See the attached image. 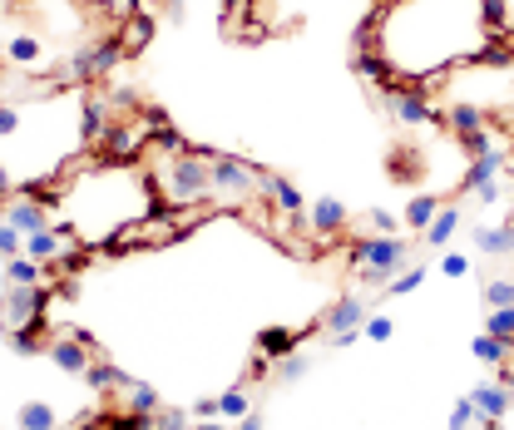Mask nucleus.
<instances>
[{"label":"nucleus","instance_id":"nucleus-39","mask_svg":"<svg viewBox=\"0 0 514 430\" xmlns=\"http://www.w3.org/2000/svg\"><path fill=\"white\" fill-rule=\"evenodd\" d=\"M425 282V267H416V272H406V277H396L391 287H386V297H406V292H416Z\"/></svg>","mask_w":514,"mask_h":430},{"label":"nucleus","instance_id":"nucleus-46","mask_svg":"<svg viewBox=\"0 0 514 430\" xmlns=\"http://www.w3.org/2000/svg\"><path fill=\"white\" fill-rule=\"evenodd\" d=\"M15 129H20V114L0 104V139H5V134H15Z\"/></svg>","mask_w":514,"mask_h":430},{"label":"nucleus","instance_id":"nucleus-17","mask_svg":"<svg viewBox=\"0 0 514 430\" xmlns=\"http://www.w3.org/2000/svg\"><path fill=\"white\" fill-rule=\"evenodd\" d=\"M89 55H94V75H109V70H119L124 60H129V50H124L119 35H109V40H99V45H89Z\"/></svg>","mask_w":514,"mask_h":430},{"label":"nucleus","instance_id":"nucleus-35","mask_svg":"<svg viewBox=\"0 0 514 430\" xmlns=\"http://www.w3.org/2000/svg\"><path fill=\"white\" fill-rule=\"evenodd\" d=\"M485 307H514V282H485Z\"/></svg>","mask_w":514,"mask_h":430},{"label":"nucleus","instance_id":"nucleus-37","mask_svg":"<svg viewBox=\"0 0 514 430\" xmlns=\"http://www.w3.org/2000/svg\"><path fill=\"white\" fill-rule=\"evenodd\" d=\"M109 430H159V425H154V416L124 411V416H109Z\"/></svg>","mask_w":514,"mask_h":430},{"label":"nucleus","instance_id":"nucleus-29","mask_svg":"<svg viewBox=\"0 0 514 430\" xmlns=\"http://www.w3.org/2000/svg\"><path fill=\"white\" fill-rule=\"evenodd\" d=\"M435 213H440V198H411V203H406V223L411 228H430Z\"/></svg>","mask_w":514,"mask_h":430},{"label":"nucleus","instance_id":"nucleus-54","mask_svg":"<svg viewBox=\"0 0 514 430\" xmlns=\"http://www.w3.org/2000/svg\"><path fill=\"white\" fill-rule=\"evenodd\" d=\"M495 381H500V386H505V391L514 396V371H500V376H495Z\"/></svg>","mask_w":514,"mask_h":430},{"label":"nucleus","instance_id":"nucleus-44","mask_svg":"<svg viewBox=\"0 0 514 430\" xmlns=\"http://www.w3.org/2000/svg\"><path fill=\"white\" fill-rule=\"evenodd\" d=\"M0 257H20V233L0 218Z\"/></svg>","mask_w":514,"mask_h":430},{"label":"nucleus","instance_id":"nucleus-34","mask_svg":"<svg viewBox=\"0 0 514 430\" xmlns=\"http://www.w3.org/2000/svg\"><path fill=\"white\" fill-rule=\"evenodd\" d=\"M475 60H480V65H509V60H514V45H509V40L480 45V50H475Z\"/></svg>","mask_w":514,"mask_h":430},{"label":"nucleus","instance_id":"nucleus-19","mask_svg":"<svg viewBox=\"0 0 514 430\" xmlns=\"http://www.w3.org/2000/svg\"><path fill=\"white\" fill-rule=\"evenodd\" d=\"M386 173L396 178V183H411V178H421V149H391V164H386Z\"/></svg>","mask_w":514,"mask_h":430},{"label":"nucleus","instance_id":"nucleus-1","mask_svg":"<svg viewBox=\"0 0 514 430\" xmlns=\"http://www.w3.org/2000/svg\"><path fill=\"white\" fill-rule=\"evenodd\" d=\"M411 257V248L401 243V238H356L351 243V272L361 282H371V287H391L396 267Z\"/></svg>","mask_w":514,"mask_h":430},{"label":"nucleus","instance_id":"nucleus-11","mask_svg":"<svg viewBox=\"0 0 514 430\" xmlns=\"http://www.w3.org/2000/svg\"><path fill=\"white\" fill-rule=\"evenodd\" d=\"M50 361H55L60 371H70V376H85L94 356H89V341L75 337V341H55V346H50Z\"/></svg>","mask_w":514,"mask_h":430},{"label":"nucleus","instance_id":"nucleus-24","mask_svg":"<svg viewBox=\"0 0 514 430\" xmlns=\"http://www.w3.org/2000/svg\"><path fill=\"white\" fill-rule=\"evenodd\" d=\"M262 188H267V193H272V203H277V208H282V213H292V218H297V213H302V193H297V188H292V183H287V178H277V173H267V183H262Z\"/></svg>","mask_w":514,"mask_h":430},{"label":"nucleus","instance_id":"nucleus-9","mask_svg":"<svg viewBox=\"0 0 514 430\" xmlns=\"http://www.w3.org/2000/svg\"><path fill=\"white\" fill-rule=\"evenodd\" d=\"M99 149L109 154V159H134V154L144 149V134L134 129V124H109L99 139Z\"/></svg>","mask_w":514,"mask_h":430},{"label":"nucleus","instance_id":"nucleus-14","mask_svg":"<svg viewBox=\"0 0 514 430\" xmlns=\"http://www.w3.org/2000/svg\"><path fill=\"white\" fill-rule=\"evenodd\" d=\"M257 351L267 356V361H282V356L297 351V332H287V327H262V332H257Z\"/></svg>","mask_w":514,"mask_h":430},{"label":"nucleus","instance_id":"nucleus-41","mask_svg":"<svg viewBox=\"0 0 514 430\" xmlns=\"http://www.w3.org/2000/svg\"><path fill=\"white\" fill-rule=\"evenodd\" d=\"M154 144L169 154H183V139H178V129H169V124H154Z\"/></svg>","mask_w":514,"mask_h":430},{"label":"nucleus","instance_id":"nucleus-27","mask_svg":"<svg viewBox=\"0 0 514 430\" xmlns=\"http://www.w3.org/2000/svg\"><path fill=\"white\" fill-rule=\"evenodd\" d=\"M5 282L10 287H40V262L35 257H5Z\"/></svg>","mask_w":514,"mask_h":430},{"label":"nucleus","instance_id":"nucleus-5","mask_svg":"<svg viewBox=\"0 0 514 430\" xmlns=\"http://www.w3.org/2000/svg\"><path fill=\"white\" fill-rule=\"evenodd\" d=\"M366 327V302L356 297V292H346V297H337V307L322 317V332H327V341L332 337H341V332H361Z\"/></svg>","mask_w":514,"mask_h":430},{"label":"nucleus","instance_id":"nucleus-10","mask_svg":"<svg viewBox=\"0 0 514 430\" xmlns=\"http://www.w3.org/2000/svg\"><path fill=\"white\" fill-rule=\"evenodd\" d=\"M470 396H475V406H480V421H485V425H500V416H505V411H509V401H514V396H509L500 381L475 386Z\"/></svg>","mask_w":514,"mask_h":430},{"label":"nucleus","instance_id":"nucleus-18","mask_svg":"<svg viewBox=\"0 0 514 430\" xmlns=\"http://www.w3.org/2000/svg\"><path fill=\"white\" fill-rule=\"evenodd\" d=\"M119 40H124V50H129V55L149 50V40H154V20H149V15H129V20H124V30H119Z\"/></svg>","mask_w":514,"mask_h":430},{"label":"nucleus","instance_id":"nucleus-55","mask_svg":"<svg viewBox=\"0 0 514 430\" xmlns=\"http://www.w3.org/2000/svg\"><path fill=\"white\" fill-rule=\"evenodd\" d=\"M0 198H10V173L0 169Z\"/></svg>","mask_w":514,"mask_h":430},{"label":"nucleus","instance_id":"nucleus-12","mask_svg":"<svg viewBox=\"0 0 514 430\" xmlns=\"http://www.w3.org/2000/svg\"><path fill=\"white\" fill-rule=\"evenodd\" d=\"M505 154H500V149H490V154H480V159L475 164H470V173H465V183H460V188H470V193H475V188H485V183H495V178L500 173H505Z\"/></svg>","mask_w":514,"mask_h":430},{"label":"nucleus","instance_id":"nucleus-43","mask_svg":"<svg viewBox=\"0 0 514 430\" xmlns=\"http://www.w3.org/2000/svg\"><path fill=\"white\" fill-rule=\"evenodd\" d=\"M154 425H159V430H193V425H188V416H183V411H164V406L154 411Z\"/></svg>","mask_w":514,"mask_h":430},{"label":"nucleus","instance_id":"nucleus-51","mask_svg":"<svg viewBox=\"0 0 514 430\" xmlns=\"http://www.w3.org/2000/svg\"><path fill=\"white\" fill-rule=\"evenodd\" d=\"M193 411H198V421H213V416H218V401H198Z\"/></svg>","mask_w":514,"mask_h":430},{"label":"nucleus","instance_id":"nucleus-31","mask_svg":"<svg viewBox=\"0 0 514 430\" xmlns=\"http://www.w3.org/2000/svg\"><path fill=\"white\" fill-rule=\"evenodd\" d=\"M351 65H356V75H371L376 85H386V79H391V70H386V60H381V55H371V50H361V55H356Z\"/></svg>","mask_w":514,"mask_h":430},{"label":"nucleus","instance_id":"nucleus-32","mask_svg":"<svg viewBox=\"0 0 514 430\" xmlns=\"http://www.w3.org/2000/svg\"><path fill=\"white\" fill-rule=\"evenodd\" d=\"M460 149H465L470 159H480V154L500 149V144H495V134H490V129H475V134H460Z\"/></svg>","mask_w":514,"mask_h":430},{"label":"nucleus","instance_id":"nucleus-20","mask_svg":"<svg viewBox=\"0 0 514 430\" xmlns=\"http://www.w3.org/2000/svg\"><path fill=\"white\" fill-rule=\"evenodd\" d=\"M455 228H460V208H440L435 223L425 228V248H435V253H440V248L450 243V233H455Z\"/></svg>","mask_w":514,"mask_h":430},{"label":"nucleus","instance_id":"nucleus-57","mask_svg":"<svg viewBox=\"0 0 514 430\" xmlns=\"http://www.w3.org/2000/svg\"><path fill=\"white\" fill-rule=\"evenodd\" d=\"M15 5H25V0H15Z\"/></svg>","mask_w":514,"mask_h":430},{"label":"nucleus","instance_id":"nucleus-26","mask_svg":"<svg viewBox=\"0 0 514 430\" xmlns=\"http://www.w3.org/2000/svg\"><path fill=\"white\" fill-rule=\"evenodd\" d=\"M15 425H20V430H60L55 411H50V406H40V401H25V406H20Z\"/></svg>","mask_w":514,"mask_h":430},{"label":"nucleus","instance_id":"nucleus-49","mask_svg":"<svg viewBox=\"0 0 514 430\" xmlns=\"http://www.w3.org/2000/svg\"><path fill=\"white\" fill-rule=\"evenodd\" d=\"M485 15L495 20V25H505V5H500V0H485Z\"/></svg>","mask_w":514,"mask_h":430},{"label":"nucleus","instance_id":"nucleus-50","mask_svg":"<svg viewBox=\"0 0 514 430\" xmlns=\"http://www.w3.org/2000/svg\"><path fill=\"white\" fill-rule=\"evenodd\" d=\"M75 430H109V416H89V421H79Z\"/></svg>","mask_w":514,"mask_h":430},{"label":"nucleus","instance_id":"nucleus-36","mask_svg":"<svg viewBox=\"0 0 514 430\" xmlns=\"http://www.w3.org/2000/svg\"><path fill=\"white\" fill-rule=\"evenodd\" d=\"M5 55H10V60H20V65H30V60H40V45H35L30 35H15V40L5 45Z\"/></svg>","mask_w":514,"mask_h":430},{"label":"nucleus","instance_id":"nucleus-21","mask_svg":"<svg viewBox=\"0 0 514 430\" xmlns=\"http://www.w3.org/2000/svg\"><path fill=\"white\" fill-rule=\"evenodd\" d=\"M85 381L94 386V391H114V386H119V391H129V376H124V371H114V366L104 361V356H99V361H89Z\"/></svg>","mask_w":514,"mask_h":430},{"label":"nucleus","instance_id":"nucleus-3","mask_svg":"<svg viewBox=\"0 0 514 430\" xmlns=\"http://www.w3.org/2000/svg\"><path fill=\"white\" fill-rule=\"evenodd\" d=\"M45 307H50L45 287H5V297H0V332L15 337V332L45 327Z\"/></svg>","mask_w":514,"mask_h":430},{"label":"nucleus","instance_id":"nucleus-13","mask_svg":"<svg viewBox=\"0 0 514 430\" xmlns=\"http://www.w3.org/2000/svg\"><path fill=\"white\" fill-rule=\"evenodd\" d=\"M341 223H346L341 198H317V203H312V228H317V238H332Z\"/></svg>","mask_w":514,"mask_h":430},{"label":"nucleus","instance_id":"nucleus-28","mask_svg":"<svg viewBox=\"0 0 514 430\" xmlns=\"http://www.w3.org/2000/svg\"><path fill=\"white\" fill-rule=\"evenodd\" d=\"M248 411H253V396H248V386H233V391L218 401V416H223V421H243Z\"/></svg>","mask_w":514,"mask_h":430},{"label":"nucleus","instance_id":"nucleus-23","mask_svg":"<svg viewBox=\"0 0 514 430\" xmlns=\"http://www.w3.org/2000/svg\"><path fill=\"white\" fill-rule=\"evenodd\" d=\"M445 124H450L455 134H475V129H485L490 119L475 109V104H450V109H445Z\"/></svg>","mask_w":514,"mask_h":430},{"label":"nucleus","instance_id":"nucleus-48","mask_svg":"<svg viewBox=\"0 0 514 430\" xmlns=\"http://www.w3.org/2000/svg\"><path fill=\"white\" fill-rule=\"evenodd\" d=\"M371 223L381 228V233H391V228H396V218H391V213H381V208H371Z\"/></svg>","mask_w":514,"mask_h":430},{"label":"nucleus","instance_id":"nucleus-47","mask_svg":"<svg viewBox=\"0 0 514 430\" xmlns=\"http://www.w3.org/2000/svg\"><path fill=\"white\" fill-rule=\"evenodd\" d=\"M475 193H480V203H495V198H500V193H505V183H500V178H495V183H485V188H475Z\"/></svg>","mask_w":514,"mask_h":430},{"label":"nucleus","instance_id":"nucleus-40","mask_svg":"<svg viewBox=\"0 0 514 430\" xmlns=\"http://www.w3.org/2000/svg\"><path fill=\"white\" fill-rule=\"evenodd\" d=\"M40 332H45V327H30V332H15V337H10V346H15L20 356H35V351H40Z\"/></svg>","mask_w":514,"mask_h":430},{"label":"nucleus","instance_id":"nucleus-16","mask_svg":"<svg viewBox=\"0 0 514 430\" xmlns=\"http://www.w3.org/2000/svg\"><path fill=\"white\" fill-rule=\"evenodd\" d=\"M475 248L485 257H509L514 253V228H475Z\"/></svg>","mask_w":514,"mask_h":430},{"label":"nucleus","instance_id":"nucleus-22","mask_svg":"<svg viewBox=\"0 0 514 430\" xmlns=\"http://www.w3.org/2000/svg\"><path fill=\"white\" fill-rule=\"evenodd\" d=\"M509 356H514V346L505 337H490V332H485V337H475V361H485V366H495V371H500Z\"/></svg>","mask_w":514,"mask_h":430},{"label":"nucleus","instance_id":"nucleus-30","mask_svg":"<svg viewBox=\"0 0 514 430\" xmlns=\"http://www.w3.org/2000/svg\"><path fill=\"white\" fill-rule=\"evenodd\" d=\"M485 332H490V337H505V341L514 346V307H490Z\"/></svg>","mask_w":514,"mask_h":430},{"label":"nucleus","instance_id":"nucleus-4","mask_svg":"<svg viewBox=\"0 0 514 430\" xmlns=\"http://www.w3.org/2000/svg\"><path fill=\"white\" fill-rule=\"evenodd\" d=\"M267 183V173L253 169L248 159H213V193L223 198H248Z\"/></svg>","mask_w":514,"mask_h":430},{"label":"nucleus","instance_id":"nucleus-53","mask_svg":"<svg viewBox=\"0 0 514 430\" xmlns=\"http://www.w3.org/2000/svg\"><path fill=\"white\" fill-rule=\"evenodd\" d=\"M193 430H228V425H223V416H213V421H198Z\"/></svg>","mask_w":514,"mask_h":430},{"label":"nucleus","instance_id":"nucleus-15","mask_svg":"<svg viewBox=\"0 0 514 430\" xmlns=\"http://www.w3.org/2000/svg\"><path fill=\"white\" fill-rule=\"evenodd\" d=\"M104 129H109V104L85 94V109H79V134H85V144L104 139Z\"/></svg>","mask_w":514,"mask_h":430},{"label":"nucleus","instance_id":"nucleus-45","mask_svg":"<svg viewBox=\"0 0 514 430\" xmlns=\"http://www.w3.org/2000/svg\"><path fill=\"white\" fill-rule=\"evenodd\" d=\"M440 272H445V277H465V272H470V257L445 253V257H440Z\"/></svg>","mask_w":514,"mask_h":430},{"label":"nucleus","instance_id":"nucleus-2","mask_svg":"<svg viewBox=\"0 0 514 430\" xmlns=\"http://www.w3.org/2000/svg\"><path fill=\"white\" fill-rule=\"evenodd\" d=\"M164 193L173 198L178 208L183 203H198V198L213 193V159H203V154H173L169 169H164Z\"/></svg>","mask_w":514,"mask_h":430},{"label":"nucleus","instance_id":"nucleus-8","mask_svg":"<svg viewBox=\"0 0 514 430\" xmlns=\"http://www.w3.org/2000/svg\"><path fill=\"white\" fill-rule=\"evenodd\" d=\"M75 253V238H60L55 228H40V233L25 238V257L35 262H50V257H70Z\"/></svg>","mask_w":514,"mask_h":430},{"label":"nucleus","instance_id":"nucleus-33","mask_svg":"<svg viewBox=\"0 0 514 430\" xmlns=\"http://www.w3.org/2000/svg\"><path fill=\"white\" fill-rule=\"evenodd\" d=\"M475 421H480L475 396H460V401H455V411H450V430H465V425H475Z\"/></svg>","mask_w":514,"mask_h":430},{"label":"nucleus","instance_id":"nucleus-6","mask_svg":"<svg viewBox=\"0 0 514 430\" xmlns=\"http://www.w3.org/2000/svg\"><path fill=\"white\" fill-rule=\"evenodd\" d=\"M386 104H391L396 124H435V109H430V104H425V94L416 89V85H406V89H391V94H386Z\"/></svg>","mask_w":514,"mask_h":430},{"label":"nucleus","instance_id":"nucleus-52","mask_svg":"<svg viewBox=\"0 0 514 430\" xmlns=\"http://www.w3.org/2000/svg\"><path fill=\"white\" fill-rule=\"evenodd\" d=\"M238 430H262V416H257V411H248L243 421H238Z\"/></svg>","mask_w":514,"mask_h":430},{"label":"nucleus","instance_id":"nucleus-42","mask_svg":"<svg viewBox=\"0 0 514 430\" xmlns=\"http://www.w3.org/2000/svg\"><path fill=\"white\" fill-rule=\"evenodd\" d=\"M366 337H371V341H391V332H396V322L391 317H366Z\"/></svg>","mask_w":514,"mask_h":430},{"label":"nucleus","instance_id":"nucleus-7","mask_svg":"<svg viewBox=\"0 0 514 430\" xmlns=\"http://www.w3.org/2000/svg\"><path fill=\"white\" fill-rule=\"evenodd\" d=\"M5 223L30 238V233H40V228H50V208L35 203V198H5Z\"/></svg>","mask_w":514,"mask_h":430},{"label":"nucleus","instance_id":"nucleus-38","mask_svg":"<svg viewBox=\"0 0 514 430\" xmlns=\"http://www.w3.org/2000/svg\"><path fill=\"white\" fill-rule=\"evenodd\" d=\"M312 371V361H307V356H297V351H292V356H282V366H277V376H282V381H297V376H307Z\"/></svg>","mask_w":514,"mask_h":430},{"label":"nucleus","instance_id":"nucleus-25","mask_svg":"<svg viewBox=\"0 0 514 430\" xmlns=\"http://www.w3.org/2000/svg\"><path fill=\"white\" fill-rule=\"evenodd\" d=\"M124 411L154 416V411H159V391H154V386H144V381H129V391H124Z\"/></svg>","mask_w":514,"mask_h":430},{"label":"nucleus","instance_id":"nucleus-56","mask_svg":"<svg viewBox=\"0 0 514 430\" xmlns=\"http://www.w3.org/2000/svg\"><path fill=\"white\" fill-rule=\"evenodd\" d=\"M248 5V0H223V10H228V15H233V10H243Z\"/></svg>","mask_w":514,"mask_h":430}]
</instances>
